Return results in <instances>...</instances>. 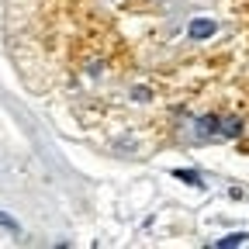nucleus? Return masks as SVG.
I'll list each match as a JSON object with an SVG mask.
<instances>
[{"instance_id":"4","label":"nucleus","mask_w":249,"mask_h":249,"mask_svg":"<svg viewBox=\"0 0 249 249\" xmlns=\"http://www.w3.org/2000/svg\"><path fill=\"white\" fill-rule=\"evenodd\" d=\"M173 177H177V180H183V183H191V187H204L201 173H194V170H173Z\"/></svg>"},{"instance_id":"5","label":"nucleus","mask_w":249,"mask_h":249,"mask_svg":"<svg viewBox=\"0 0 249 249\" xmlns=\"http://www.w3.org/2000/svg\"><path fill=\"white\" fill-rule=\"evenodd\" d=\"M246 239H249L246 232H232V235H225V239H218L214 246H218V249H232V246H242Z\"/></svg>"},{"instance_id":"6","label":"nucleus","mask_w":249,"mask_h":249,"mask_svg":"<svg viewBox=\"0 0 249 249\" xmlns=\"http://www.w3.org/2000/svg\"><path fill=\"white\" fill-rule=\"evenodd\" d=\"M132 97H135V101H149L152 93H149V87H135V90H132Z\"/></svg>"},{"instance_id":"1","label":"nucleus","mask_w":249,"mask_h":249,"mask_svg":"<svg viewBox=\"0 0 249 249\" xmlns=\"http://www.w3.org/2000/svg\"><path fill=\"white\" fill-rule=\"evenodd\" d=\"M187 31H191V38H197V42H201V38H211V35H214V31H218V24H214L211 18H194Z\"/></svg>"},{"instance_id":"3","label":"nucleus","mask_w":249,"mask_h":249,"mask_svg":"<svg viewBox=\"0 0 249 249\" xmlns=\"http://www.w3.org/2000/svg\"><path fill=\"white\" fill-rule=\"evenodd\" d=\"M197 128H201V139H208V135H218V128H222V118L208 114V118H201V121H197Z\"/></svg>"},{"instance_id":"2","label":"nucleus","mask_w":249,"mask_h":249,"mask_svg":"<svg viewBox=\"0 0 249 249\" xmlns=\"http://www.w3.org/2000/svg\"><path fill=\"white\" fill-rule=\"evenodd\" d=\"M218 135H222V139H239L242 135V118H222Z\"/></svg>"},{"instance_id":"7","label":"nucleus","mask_w":249,"mask_h":249,"mask_svg":"<svg viewBox=\"0 0 249 249\" xmlns=\"http://www.w3.org/2000/svg\"><path fill=\"white\" fill-rule=\"evenodd\" d=\"M0 225H7V229H11V232H18V222H14V218H7V214H4V211H0Z\"/></svg>"}]
</instances>
